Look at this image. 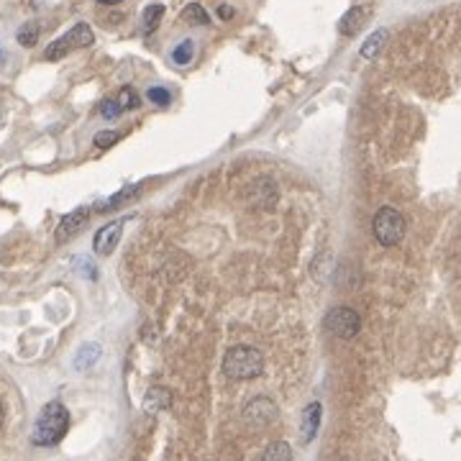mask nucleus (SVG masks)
Returning a JSON list of instances; mask_svg holds the SVG:
<instances>
[{
    "label": "nucleus",
    "mask_w": 461,
    "mask_h": 461,
    "mask_svg": "<svg viewBox=\"0 0 461 461\" xmlns=\"http://www.w3.org/2000/svg\"><path fill=\"white\" fill-rule=\"evenodd\" d=\"M162 15H164L162 3H154V6H149L146 11H144V29H146V34L156 31V26H159V21H162Z\"/></svg>",
    "instance_id": "19"
},
{
    "label": "nucleus",
    "mask_w": 461,
    "mask_h": 461,
    "mask_svg": "<svg viewBox=\"0 0 461 461\" xmlns=\"http://www.w3.org/2000/svg\"><path fill=\"white\" fill-rule=\"evenodd\" d=\"M97 3H100V6H118L121 0H97Z\"/></svg>",
    "instance_id": "26"
},
{
    "label": "nucleus",
    "mask_w": 461,
    "mask_h": 461,
    "mask_svg": "<svg viewBox=\"0 0 461 461\" xmlns=\"http://www.w3.org/2000/svg\"><path fill=\"white\" fill-rule=\"evenodd\" d=\"M97 111H100V116H103L105 121H116V118L121 116V113H123V108H121L118 100H103Z\"/></svg>",
    "instance_id": "21"
},
{
    "label": "nucleus",
    "mask_w": 461,
    "mask_h": 461,
    "mask_svg": "<svg viewBox=\"0 0 461 461\" xmlns=\"http://www.w3.org/2000/svg\"><path fill=\"white\" fill-rule=\"evenodd\" d=\"M264 372V357L254 346H233L223 357V374L228 380L246 382Z\"/></svg>",
    "instance_id": "2"
},
{
    "label": "nucleus",
    "mask_w": 461,
    "mask_h": 461,
    "mask_svg": "<svg viewBox=\"0 0 461 461\" xmlns=\"http://www.w3.org/2000/svg\"><path fill=\"white\" fill-rule=\"evenodd\" d=\"M261 459L267 461H290L292 459V448L284 443V441H277L275 446H269L264 454H261Z\"/></svg>",
    "instance_id": "18"
},
{
    "label": "nucleus",
    "mask_w": 461,
    "mask_h": 461,
    "mask_svg": "<svg viewBox=\"0 0 461 461\" xmlns=\"http://www.w3.org/2000/svg\"><path fill=\"white\" fill-rule=\"evenodd\" d=\"M326 328H328V333H333L336 338L349 341V338H354V336L359 333L362 318H359L357 310H351V308H346V305H338V308H333V310H328Z\"/></svg>",
    "instance_id": "5"
},
{
    "label": "nucleus",
    "mask_w": 461,
    "mask_h": 461,
    "mask_svg": "<svg viewBox=\"0 0 461 461\" xmlns=\"http://www.w3.org/2000/svg\"><path fill=\"white\" fill-rule=\"evenodd\" d=\"M170 402H172L170 390H164V387H151L149 392L144 394V413H146V415H156V413H162V410L170 408Z\"/></svg>",
    "instance_id": "11"
},
{
    "label": "nucleus",
    "mask_w": 461,
    "mask_h": 461,
    "mask_svg": "<svg viewBox=\"0 0 461 461\" xmlns=\"http://www.w3.org/2000/svg\"><path fill=\"white\" fill-rule=\"evenodd\" d=\"M3 420H6V410H3V405H0V425H3Z\"/></svg>",
    "instance_id": "27"
},
{
    "label": "nucleus",
    "mask_w": 461,
    "mask_h": 461,
    "mask_svg": "<svg viewBox=\"0 0 461 461\" xmlns=\"http://www.w3.org/2000/svg\"><path fill=\"white\" fill-rule=\"evenodd\" d=\"M372 233L382 246L400 244L402 236H405V218H402L400 210L385 205V208H380L377 210V216H374Z\"/></svg>",
    "instance_id": "3"
},
{
    "label": "nucleus",
    "mask_w": 461,
    "mask_h": 461,
    "mask_svg": "<svg viewBox=\"0 0 461 461\" xmlns=\"http://www.w3.org/2000/svg\"><path fill=\"white\" fill-rule=\"evenodd\" d=\"M72 264H75L77 272H82V275L88 277V280H97V269H95V264H92V261H88V259H82V256H77V259L72 261Z\"/></svg>",
    "instance_id": "24"
},
{
    "label": "nucleus",
    "mask_w": 461,
    "mask_h": 461,
    "mask_svg": "<svg viewBox=\"0 0 461 461\" xmlns=\"http://www.w3.org/2000/svg\"><path fill=\"white\" fill-rule=\"evenodd\" d=\"M118 103H121V108H123V111H136V108L142 105V97L136 95L134 88H121Z\"/></svg>",
    "instance_id": "20"
},
{
    "label": "nucleus",
    "mask_w": 461,
    "mask_h": 461,
    "mask_svg": "<svg viewBox=\"0 0 461 461\" xmlns=\"http://www.w3.org/2000/svg\"><path fill=\"white\" fill-rule=\"evenodd\" d=\"M146 95H149V100L154 105H159V108H167V105L172 103V95H170V90H164V88H151L149 92H146Z\"/></svg>",
    "instance_id": "23"
},
{
    "label": "nucleus",
    "mask_w": 461,
    "mask_h": 461,
    "mask_svg": "<svg viewBox=\"0 0 461 461\" xmlns=\"http://www.w3.org/2000/svg\"><path fill=\"white\" fill-rule=\"evenodd\" d=\"M218 15H221V21H230V18L236 15V11H233L230 6H221L218 8Z\"/></svg>",
    "instance_id": "25"
},
{
    "label": "nucleus",
    "mask_w": 461,
    "mask_h": 461,
    "mask_svg": "<svg viewBox=\"0 0 461 461\" xmlns=\"http://www.w3.org/2000/svg\"><path fill=\"white\" fill-rule=\"evenodd\" d=\"M366 15H369V8L366 6H354L349 8L346 13H343V18L338 21V31H341L343 36H351V34H357L362 26H364Z\"/></svg>",
    "instance_id": "10"
},
{
    "label": "nucleus",
    "mask_w": 461,
    "mask_h": 461,
    "mask_svg": "<svg viewBox=\"0 0 461 461\" xmlns=\"http://www.w3.org/2000/svg\"><path fill=\"white\" fill-rule=\"evenodd\" d=\"M136 190H139V185H131V187H123V190H121V193H116L111 198V200H100V202H95V210H100V213H103V210H113V208H118L121 202H126L128 198H134V193Z\"/></svg>",
    "instance_id": "16"
},
{
    "label": "nucleus",
    "mask_w": 461,
    "mask_h": 461,
    "mask_svg": "<svg viewBox=\"0 0 461 461\" xmlns=\"http://www.w3.org/2000/svg\"><path fill=\"white\" fill-rule=\"evenodd\" d=\"M92 41H95L92 29H90L88 23H77V26H72L64 36L57 39V41H52V44L46 46L44 57L49 62H57V60H62V57H67L72 49H85V46H90Z\"/></svg>",
    "instance_id": "4"
},
{
    "label": "nucleus",
    "mask_w": 461,
    "mask_h": 461,
    "mask_svg": "<svg viewBox=\"0 0 461 461\" xmlns=\"http://www.w3.org/2000/svg\"><path fill=\"white\" fill-rule=\"evenodd\" d=\"M182 21L190 23V26H208L210 15H208V11L200 6V3H190V6L182 11Z\"/></svg>",
    "instance_id": "14"
},
{
    "label": "nucleus",
    "mask_w": 461,
    "mask_h": 461,
    "mask_svg": "<svg viewBox=\"0 0 461 461\" xmlns=\"http://www.w3.org/2000/svg\"><path fill=\"white\" fill-rule=\"evenodd\" d=\"M118 139H121L118 131H100V134H95V149H111Z\"/></svg>",
    "instance_id": "22"
},
{
    "label": "nucleus",
    "mask_w": 461,
    "mask_h": 461,
    "mask_svg": "<svg viewBox=\"0 0 461 461\" xmlns=\"http://www.w3.org/2000/svg\"><path fill=\"white\" fill-rule=\"evenodd\" d=\"M100 357H103V349H100V343H85V346H80V351H77L75 357V369L77 372H88V369H92V366L100 362Z\"/></svg>",
    "instance_id": "12"
},
{
    "label": "nucleus",
    "mask_w": 461,
    "mask_h": 461,
    "mask_svg": "<svg viewBox=\"0 0 461 461\" xmlns=\"http://www.w3.org/2000/svg\"><path fill=\"white\" fill-rule=\"evenodd\" d=\"M69 428V413L62 402H46L41 413H39L36 423H34V431H31V441L36 446H57L64 433Z\"/></svg>",
    "instance_id": "1"
},
{
    "label": "nucleus",
    "mask_w": 461,
    "mask_h": 461,
    "mask_svg": "<svg viewBox=\"0 0 461 461\" xmlns=\"http://www.w3.org/2000/svg\"><path fill=\"white\" fill-rule=\"evenodd\" d=\"M88 221H90V208L72 210V213L62 218V223L57 226V241H60V244H64V241H69V238H75L77 233H80V230L88 226Z\"/></svg>",
    "instance_id": "8"
},
{
    "label": "nucleus",
    "mask_w": 461,
    "mask_h": 461,
    "mask_svg": "<svg viewBox=\"0 0 461 461\" xmlns=\"http://www.w3.org/2000/svg\"><path fill=\"white\" fill-rule=\"evenodd\" d=\"M39 3H41V0H31V6H34V8H36V6H39Z\"/></svg>",
    "instance_id": "28"
},
{
    "label": "nucleus",
    "mask_w": 461,
    "mask_h": 461,
    "mask_svg": "<svg viewBox=\"0 0 461 461\" xmlns=\"http://www.w3.org/2000/svg\"><path fill=\"white\" fill-rule=\"evenodd\" d=\"M387 39H390V31H387V29H377L372 36H369L364 44H362V57H364V60H374V57H377V54L385 49Z\"/></svg>",
    "instance_id": "13"
},
{
    "label": "nucleus",
    "mask_w": 461,
    "mask_h": 461,
    "mask_svg": "<svg viewBox=\"0 0 461 461\" xmlns=\"http://www.w3.org/2000/svg\"><path fill=\"white\" fill-rule=\"evenodd\" d=\"M320 415H323V405L318 400H312L303 410V418H300V439L303 443H310L315 439V433L320 428Z\"/></svg>",
    "instance_id": "9"
},
{
    "label": "nucleus",
    "mask_w": 461,
    "mask_h": 461,
    "mask_svg": "<svg viewBox=\"0 0 461 461\" xmlns=\"http://www.w3.org/2000/svg\"><path fill=\"white\" fill-rule=\"evenodd\" d=\"M121 233H123V221H113V223L103 226V228L95 233V238H92V252H95L97 256L113 254V249H116L121 241Z\"/></svg>",
    "instance_id": "7"
},
{
    "label": "nucleus",
    "mask_w": 461,
    "mask_h": 461,
    "mask_svg": "<svg viewBox=\"0 0 461 461\" xmlns=\"http://www.w3.org/2000/svg\"><path fill=\"white\" fill-rule=\"evenodd\" d=\"M39 36H41V23L36 21H29V23H23L21 29H18V44L26 46V49H31V46H36Z\"/></svg>",
    "instance_id": "15"
},
{
    "label": "nucleus",
    "mask_w": 461,
    "mask_h": 461,
    "mask_svg": "<svg viewBox=\"0 0 461 461\" xmlns=\"http://www.w3.org/2000/svg\"><path fill=\"white\" fill-rule=\"evenodd\" d=\"M241 415L249 425H256V428H264V425L275 423L277 415H280V410L277 405L269 397L259 394V397H249L244 408H241Z\"/></svg>",
    "instance_id": "6"
},
{
    "label": "nucleus",
    "mask_w": 461,
    "mask_h": 461,
    "mask_svg": "<svg viewBox=\"0 0 461 461\" xmlns=\"http://www.w3.org/2000/svg\"><path fill=\"white\" fill-rule=\"evenodd\" d=\"M193 57H195V44L190 41V39L179 41V44L172 49V62H174V64H179V67L190 64V60H193Z\"/></svg>",
    "instance_id": "17"
},
{
    "label": "nucleus",
    "mask_w": 461,
    "mask_h": 461,
    "mask_svg": "<svg viewBox=\"0 0 461 461\" xmlns=\"http://www.w3.org/2000/svg\"><path fill=\"white\" fill-rule=\"evenodd\" d=\"M3 123H6V118H3V113H0V126H3Z\"/></svg>",
    "instance_id": "29"
}]
</instances>
